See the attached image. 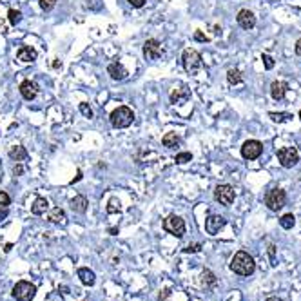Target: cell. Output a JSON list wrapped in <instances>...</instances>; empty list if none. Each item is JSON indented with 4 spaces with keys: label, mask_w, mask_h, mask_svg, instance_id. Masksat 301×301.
Masks as SVG:
<instances>
[{
    "label": "cell",
    "mask_w": 301,
    "mask_h": 301,
    "mask_svg": "<svg viewBox=\"0 0 301 301\" xmlns=\"http://www.w3.org/2000/svg\"><path fill=\"white\" fill-rule=\"evenodd\" d=\"M231 270L238 276H251L256 270V261L249 252L240 251L234 254L233 261H231Z\"/></svg>",
    "instance_id": "obj_1"
},
{
    "label": "cell",
    "mask_w": 301,
    "mask_h": 301,
    "mask_svg": "<svg viewBox=\"0 0 301 301\" xmlns=\"http://www.w3.org/2000/svg\"><path fill=\"white\" fill-rule=\"evenodd\" d=\"M134 120V115H133V111L129 107H118V109L113 111V115H111V123H113V127H117V129H123V127H129L131 123Z\"/></svg>",
    "instance_id": "obj_2"
},
{
    "label": "cell",
    "mask_w": 301,
    "mask_h": 301,
    "mask_svg": "<svg viewBox=\"0 0 301 301\" xmlns=\"http://www.w3.org/2000/svg\"><path fill=\"white\" fill-rule=\"evenodd\" d=\"M285 203H287V194H285V191L283 189H270V191L265 194V205L270 209V211L278 212L281 211L283 207H285Z\"/></svg>",
    "instance_id": "obj_3"
},
{
    "label": "cell",
    "mask_w": 301,
    "mask_h": 301,
    "mask_svg": "<svg viewBox=\"0 0 301 301\" xmlns=\"http://www.w3.org/2000/svg\"><path fill=\"white\" fill-rule=\"evenodd\" d=\"M182 64H184V69L187 73L194 75L200 67H201V56H200L198 51L194 49H185L184 55H182Z\"/></svg>",
    "instance_id": "obj_4"
},
{
    "label": "cell",
    "mask_w": 301,
    "mask_h": 301,
    "mask_svg": "<svg viewBox=\"0 0 301 301\" xmlns=\"http://www.w3.org/2000/svg\"><path fill=\"white\" fill-rule=\"evenodd\" d=\"M36 294V287L29 281H18L13 287V298L17 301H31Z\"/></svg>",
    "instance_id": "obj_5"
},
{
    "label": "cell",
    "mask_w": 301,
    "mask_h": 301,
    "mask_svg": "<svg viewBox=\"0 0 301 301\" xmlns=\"http://www.w3.org/2000/svg\"><path fill=\"white\" fill-rule=\"evenodd\" d=\"M164 229L169 234L176 236V238H184L185 234V221L176 214H171L164 219Z\"/></svg>",
    "instance_id": "obj_6"
},
{
    "label": "cell",
    "mask_w": 301,
    "mask_h": 301,
    "mask_svg": "<svg viewBox=\"0 0 301 301\" xmlns=\"http://www.w3.org/2000/svg\"><path fill=\"white\" fill-rule=\"evenodd\" d=\"M278 160H280L281 167L285 169H292L294 165H298L300 162V152L294 147H283L278 150Z\"/></svg>",
    "instance_id": "obj_7"
},
{
    "label": "cell",
    "mask_w": 301,
    "mask_h": 301,
    "mask_svg": "<svg viewBox=\"0 0 301 301\" xmlns=\"http://www.w3.org/2000/svg\"><path fill=\"white\" fill-rule=\"evenodd\" d=\"M214 198H216V201H219L221 205L229 207L234 201V198H236L234 187H231V185H227V184L218 185V187L214 189Z\"/></svg>",
    "instance_id": "obj_8"
},
{
    "label": "cell",
    "mask_w": 301,
    "mask_h": 301,
    "mask_svg": "<svg viewBox=\"0 0 301 301\" xmlns=\"http://www.w3.org/2000/svg\"><path fill=\"white\" fill-rule=\"evenodd\" d=\"M261 152H263V144L260 140H247L241 145V156L245 160H256L261 156Z\"/></svg>",
    "instance_id": "obj_9"
},
{
    "label": "cell",
    "mask_w": 301,
    "mask_h": 301,
    "mask_svg": "<svg viewBox=\"0 0 301 301\" xmlns=\"http://www.w3.org/2000/svg\"><path fill=\"white\" fill-rule=\"evenodd\" d=\"M164 53V48H162V44L154 38H149V40H145L144 44V56L147 60H158L160 56Z\"/></svg>",
    "instance_id": "obj_10"
},
{
    "label": "cell",
    "mask_w": 301,
    "mask_h": 301,
    "mask_svg": "<svg viewBox=\"0 0 301 301\" xmlns=\"http://www.w3.org/2000/svg\"><path fill=\"white\" fill-rule=\"evenodd\" d=\"M223 227H225V218H223V216L211 214V216L205 219V231L209 234L219 233V229H223Z\"/></svg>",
    "instance_id": "obj_11"
},
{
    "label": "cell",
    "mask_w": 301,
    "mask_h": 301,
    "mask_svg": "<svg viewBox=\"0 0 301 301\" xmlns=\"http://www.w3.org/2000/svg\"><path fill=\"white\" fill-rule=\"evenodd\" d=\"M236 20L240 24V28L243 29H252L256 26V17L249 9H241L240 13H238V17H236Z\"/></svg>",
    "instance_id": "obj_12"
},
{
    "label": "cell",
    "mask_w": 301,
    "mask_h": 301,
    "mask_svg": "<svg viewBox=\"0 0 301 301\" xmlns=\"http://www.w3.org/2000/svg\"><path fill=\"white\" fill-rule=\"evenodd\" d=\"M20 95L26 98V100H33L34 96L38 95V85L31 80H24L20 84Z\"/></svg>",
    "instance_id": "obj_13"
},
{
    "label": "cell",
    "mask_w": 301,
    "mask_h": 301,
    "mask_svg": "<svg viewBox=\"0 0 301 301\" xmlns=\"http://www.w3.org/2000/svg\"><path fill=\"white\" fill-rule=\"evenodd\" d=\"M200 283H201V287L205 288V290H211V288L216 287L218 280H216V276H214V272H212V270L205 268V270L201 272V276H200Z\"/></svg>",
    "instance_id": "obj_14"
},
{
    "label": "cell",
    "mask_w": 301,
    "mask_h": 301,
    "mask_svg": "<svg viewBox=\"0 0 301 301\" xmlns=\"http://www.w3.org/2000/svg\"><path fill=\"white\" fill-rule=\"evenodd\" d=\"M107 73L111 75V78H113V80H123V78H127V71H125V67H123L122 64H118V62H113V64H109Z\"/></svg>",
    "instance_id": "obj_15"
},
{
    "label": "cell",
    "mask_w": 301,
    "mask_h": 301,
    "mask_svg": "<svg viewBox=\"0 0 301 301\" xmlns=\"http://www.w3.org/2000/svg\"><path fill=\"white\" fill-rule=\"evenodd\" d=\"M288 91V84L287 82H272L270 85V95H272L274 100H283L285 95Z\"/></svg>",
    "instance_id": "obj_16"
},
{
    "label": "cell",
    "mask_w": 301,
    "mask_h": 301,
    "mask_svg": "<svg viewBox=\"0 0 301 301\" xmlns=\"http://www.w3.org/2000/svg\"><path fill=\"white\" fill-rule=\"evenodd\" d=\"M49 221L51 223H56V225H66L67 223V216H66V212L62 211L60 207H55V209H51L49 212Z\"/></svg>",
    "instance_id": "obj_17"
},
{
    "label": "cell",
    "mask_w": 301,
    "mask_h": 301,
    "mask_svg": "<svg viewBox=\"0 0 301 301\" xmlns=\"http://www.w3.org/2000/svg\"><path fill=\"white\" fill-rule=\"evenodd\" d=\"M17 58H18L22 64H29V62H34V60H36V51H34L33 48L24 46V48H20V51H18Z\"/></svg>",
    "instance_id": "obj_18"
},
{
    "label": "cell",
    "mask_w": 301,
    "mask_h": 301,
    "mask_svg": "<svg viewBox=\"0 0 301 301\" xmlns=\"http://www.w3.org/2000/svg\"><path fill=\"white\" fill-rule=\"evenodd\" d=\"M87 205H89V201L85 196H75V198L71 200V209L78 214H84V212L87 211Z\"/></svg>",
    "instance_id": "obj_19"
},
{
    "label": "cell",
    "mask_w": 301,
    "mask_h": 301,
    "mask_svg": "<svg viewBox=\"0 0 301 301\" xmlns=\"http://www.w3.org/2000/svg\"><path fill=\"white\" fill-rule=\"evenodd\" d=\"M189 98H191V93H189V89H185V87L174 89L171 93V103H182L185 100H189Z\"/></svg>",
    "instance_id": "obj_20"
},
{
    "label": "cell",
    "mask_w": 301,
    "mask_h": 301,
    "mask_svg": "<svg viewBox=\"0 0 301 301\" xmlns=\"http://www.w3.org/2000/svg\"><path fill=\"white\" fill-rule=\"evenodd\" d=\"M49 209V201L46 198H36L34 200V203L31 205V212L33 214H36V216H40V214H44V212Z\"/></svg>",
    "instance_id": "obj_21"
},
{
    "label": "cell",
    "mask_w": 301,
    "mask_h": 301,
    "mask_svg": "<svg viewBox=\"0 0 301 301\" xmlns=\"http://www.w3.org/2000/svg\"><path fill=\"white\" fill-rule=\"evenodd\" d=\"M78 278H80V281H82L84 285H87V287L95 285V272L89 270V268H78Z\"/></svg>",
    "instance_id": "obj_22"
},
{
    "label": "cell",
    "mask_w": 301,
    "mask_h": 301,
    "mask_svg": "<svg viewBox=\"0 0 301 301\" xmlns=\"http://www.w3.org/2000/svg\"><path fill=\"white\" fill-rule=\"evenodd\" d=\"M9 158L15 160V162H24L28 158V150L24 149L22 145H15L13 149L9 150Z\"/></svg>",
    "instance_id": "obj_23"
},
{
    "label": "cell",
    "mask_w": 301,
    "mask_h": 301,
    "mask_svg": "<svg viewBox=\"0 0 301 301\" xmlns=\"http://www.w3.org/2000/svg\"><path fill=\"white\" fill-rule=\"evenodd\" d=\"M180 136L176 134V133H167L164 138H162V144L165 145V147H169V149H174V147H178L180 145Z\"/></svg>",
    "instance_id": "obj_24"
},
{
    "label": "cell",
    "mask_w": 301,
    "mask_h": 301,
    "mask_svg": "<svg viewBox=\"0 0 301 301\" xmlns=\"http://www.w3.org/2000/svg\"><path fill=\"white\" fill-rule=\"evenodd\" d=\"M227 80L233 84V85H236V84H241L243 76H241V73L238 69H229V71H227Z\"/></svg>",
    "instance_id": "obj_25"
},
{
    "label": "cell",
    "mask_w": 301,
    "mask_h": 301,
    "mask_svg": "<svg viewBox=\"0 0 301 301\" xmlns=\"http://www.w3.org/2000/svg\"><path fill=\"white\" fill-rule=\"evenodd\" d=\"M268 117H270L272 122L283 123V122H288V120L292 118V115H290V113H268Z\"/></svg>",
    "instance_id": "obj_26"
},
{
    "label": "cell",
    "mask_w": 301,
    "mask_h": 301,
    "mask_svg": "<svg viewBox=\"0 0 301 301\" xmlns=\"http://www.w3.org/2000/svg\"><path fill=\"white\" fill-rule=\"evenodd\" d=\"M294 223H296L294 214H285V216H281V219H280V225L283 227V229H292Z\"/></svg>",
    "instance_id": "obj_27"
},
{
    "label": "cell",
    "mask_w": 301,
    "mask_h": 301,
    "mask_svg": "<svg viewBox=\"0 0 301 301\" xmlns=\"http://www.w3.org/2000/svg\"><path fill=\"white\" fill-rule=\"evenodd\" d=\"M7 18H9V24L17 26V24L22 20V13L20 11H17V9H9V11H7Z\"/></svg>",
    "instance_id": "obj_28"
},
{
    "label": "cell",
    "mask_w": 301,
    "mask_h": 301,
    "mask_svg": "<svg viewBox=\"0 0 301 301\" xmlns=\"http://www.w3.org/2000/svg\"><path fill=\"white\" fill-rule=\"evenodd\" d=\"M192 160V154L191 152H180V154H176V158H174V162L176 164H187V162H191Z\"/></svg>",
    "instance_id": "obj_29"
},
{
    "label": "cell",
    "mask_w": 301,
    "mask_h": 301,
    "mask_svg": "<svg viewBox=\"0 0 301 301\" xmlns=\"http://www.w3.org/2000/svg\"><path fill=\"white\" fill-rule=\"evenodd\" d=\"M38 2H40V7L44 11H51L56 4V0H38Z\"/></svg>",
    "instance_id": "obj_30"
},
{
    "label": "cell",
    "mask_w": 301,
    "mask_h": 301,
    "mask_svg": "<svg viewBox=\"0 0 301 301\" xmlns=\"http://www.w3.org/2000/svg\"><path fill=\"white\" fill-rule=\"evenodd\" d=\"M80 113L85 118H93V109H91L87 103H80Z\"/></svg>",
    "instance_id": "obj_31"
},
{
    "label": "cell",
    "mask_w": 301,
    "mask_h": 301,
    "mask_svg": "<svg viewBox=\"0 0 301 301\" xmlns=\"http://www.w3.org/2000/svg\"><path fill=\"white\" fill-rule=\"evenodd\" d=\"M261 60H263V64H265V69H272L274 67V58L270 55L265 53V55L261 56Z\"/></svg>",
    "instance_id": "obj_32"
},
{
    "label": "cell",
    "mask_w": 301,
    "mask_h": 301,
    "mask_svg": "<svg viewBox=\"0 0 301 301\" xmlns=\"http://www.w3.org/2000/svg\"><path fill=\"white\" fill-rule=\"evenodd\" d=\"M120 211V201L117 198H113L109 201V207H107V212H117Z\"/></svg>",
    "instance_id": "obj_33"
},
{
    "label": "cell",
    "mask_w": 301,
    "mask_h": 301,
    "mask_svg": "<svg viewBox=\"0 0 301 301\" xmlns=\"http://www.w3.org/2000/svg\"><path fill=\"white\" fill-rule=\"evenodd\" d=\"M9 201H11L9 194H7V192H4V191H0V205L7 207V205H9Z\"/></svg>",
    "instance_id": "obj_34"
},
{
    "label": "cell",
    "mask_w": 301,
    "mask_h": 301,
    "mask_svg": "<svg viewBox=\"0 0 301 301\" xmlns=\"http://www.w3.org/2000/svg\"><path fill=\"white\" fill-rule=\"evenodd\" d=\"M200 249H201V245L200 243H194V245H187L184 249V252H198Z\"/></svg>",
    "instance_id": "obj_35"
},
{
    "label": "cell",
    "mask_w": 301,
    "mask_h": 301,
    "mask_svg": "<svg viewBox=\"0 0 301 301\" xmlns=\"http://www.w3.org/2000/svg\"><path fill=\"white\" fill-rule=\"evenodd\" d=\"M127 2H129L133 7H142L145 2H147V0H127Z\"/></svg>",
    "instance_id": "obj_36"
},
{
    "label": "cell",
    "mask_w": 301,
    "mask_h": 301,
    "mask_svg": "<svg viewBox=\"0 0 301 301\" xmlns=\"http://www.w3.org/2000/svg\"><path fill=\"white\" fill-rule=\"evenodd\" d=\"M194 38H196L198 42H207V40H209V38H207V36L201 33V31H196V33H194Z\"/></svg>",
    "instance_id": "obj_37"
},
{
    "label": "cell",
    "mask_w": 301,
    "mask_h": 301,
    "mask_svg": "<svg viewBox=\"0 0 301 301\" xmlns=\"http://www.w3.org/2000/svg\"><path fill=\"white\" fill-rule=\"evenodd\" d=\"M7 214H9V211H7V207H2V205H0V221H2V219H6V218H7Z\"/></svg>",
    "instance_id": "obj_38"
},
{
    "label": "cell",
    "mask_w": 301,
    "mask_h": 301,
    "mask_svg": "<svg viewBox=\"0 0 301 301\" xmlns=\"http://www.w3.org/2000/svg\"><path fill=\"white\" fill-rule=\"evenodd\" d=\"M268 254H270V261H272V265H276V263H274V261H276V260H274V254H276V247H274V245L268 247Z\"/></svg>",
    "instance_id": "obj_39"
},
{
    "label": "cell",
    "mask_w": 301,
    "mask_h": 301,
    "mask_svg": "<svg viewBox=\"0 0 301 301\" xmlns=\"http://www.w3.org/2000/svg\"><path fill=\"white\" fill-rule=\"evenodd\" d=\"M296 55H298V56H301V38H300V40H298V42H296Z\"/></svg>",
    "instance_id": "obj_40"
},
{
    "label": "cell",
    "mask_w": 301,
    "mask_h": 301,
    "mask_svg": "<svg viewBox=\"0 0 301 301\" xmlns=\"http://www.w3.org/2000/svg\"><path fill=\"white\" fill-rule=\"evenodd\" d=\"M13 172H15V174H17V176H20L22 172H24V167H22V165H17Z\"/></svg>",
    "instance_id": "obj_41"
},
{
    "label": "cell",
    "mask_w": 301,
    "mask_h": 301,
    "mask_svg": "<svg viewBox=\"0 0 301 301\" xmlns=\"http://www.w3.org/2000/svg\"><path fill=\"white\" fill-rule=\"evenodd\" d=\"M80 178H82V171L76 172V176H75V178H73V180H71V184H76V182H78V180H80Z\"/></svg>",
    "instance_id": "obj_42"
},
{
    "label": "cell",
    "mask_w": 301,
    "mask_h": 301,
    "mask_svg": "<svg viewBox=\"0 0 301 301\" xmlns=\"http://www.w3.org/2000/svg\"><path fill=\"white\" fill-rule=\"evenodd\" d=\"M11 249H13V245H11V243H7V245L4 247V252H9V251H11Z\"/></svg>",
    "instance_id": "obj_43"
},
{
    "label": "cell",
    "mask_w": 301,
    "mask_h": 301,
    "mask_svg": "<svg viewBox=\"0 0 301 301\" xmlns=\"http://www.w3.org/2000/svg\"><path fill=\"white\" fill-rule=\"evenodd\" d=\"M267 301H283V300H281V298H276V296H272V298H268Z\"/></svg>",
    "instance_id": "obj_44"
},
{
    "label": "cell",
    "mask_w": 301,
    "mask_h": 301,
    "mask_svg": "<svg viewBox=\"0 0 301 301\" xmlns=\"http://www.w3.org/2000/svg\"><path fill=\"white\" fill-rule=\"evenodd\" d=\"M109 233H111V234H117V233H118V229H117V227H111Z\"/></svg>",
    "instance_id": "obj_45"
},
{
    "label": "cell",
    "mask_w": 301,
    "mask_h": 301,
    "mask_svg": "<svg viewBox=\"0 0 301 301\" xmlns=\"http://www.w3.org/2000/svg\"><path fill=\"white\" fill-rule=\"evenodd\" d=\"M300 120H301V111H300Z\"/></svg>",
    "instance_id": "obj_46"
}]
</instances>
